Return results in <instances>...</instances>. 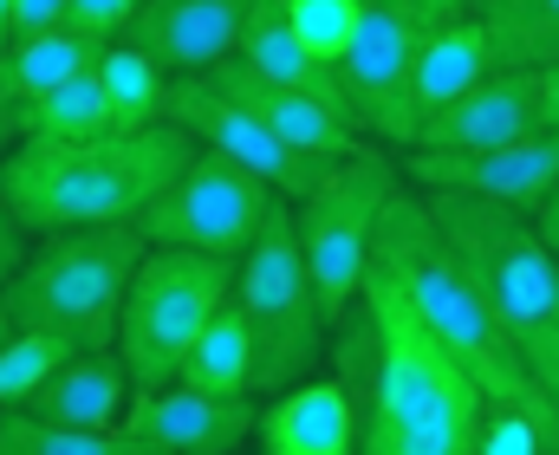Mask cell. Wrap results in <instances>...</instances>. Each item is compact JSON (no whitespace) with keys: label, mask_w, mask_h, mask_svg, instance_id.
<instances>
[{"label":"cell","mask_w":559,"mask_h":455,"mask_svg":"<svg viewBox=\"0 0 559 455\" xmlns=\"http://www.w3.org/2000/svg\"><path fill=\"white\" fill-rule=\"evenodd\" d=\"M371 267L404 294V306L417 312V325L455 358V371L481 391V404H508V410H527L540 430H547V443L559 455V410L554 397L527 378V364L514 358V345L501 338V325H495V312L481 306L475 294V280H468V267L449 254V241L436 235V221H429V208H423V195L404 182L391 202H384V215H378V235H371Z\"/></svg>","instance_id":"cell-1"},{"label":"cell","mask_w":559,"mask_h":455,"mask_svg":"<svg viewBox=\"0 0 559 455\" xmlns=\"http://www.w3.org/2000/svg\"><path fill=\"white\" fill-rule=\"evenodd\" d=\"M195 151L176 124H150L124 137H85V144H46L13 137L0 144V208L13 228L66 235V228H124L150 208V195L182 169Z\"/></svg>","instance_id":"cell-2"},{"label":"cell","mask_w":559,"mask_h":455,"mask_svg":"<svg viewBox=\"0 0 559 455\" xmlns=\"http://www.w3.org/2000/svg\"><path fill=\"white\" fill-rule=\"evenodd\" d=\"M365 306L378 325V378L358 410V455H468L481 423V391L455 371V358L417 325L404 294L371 267Z\"/></svg>","instance_id":"cell-3"},{"label":"cell","mask_w":559,"mask_h":455,"mask_svg":"<svg viewBox=\"0 0 559 455\" xmlns=\"http://www.w3.org/2000/svg\"><path fill=\"white\" fill-rule=\"evenodd\" d=\"M417 195L436 221V235L449 241V254L468 267L481 306L501 325V338L514 345L527 378L559 410V261L547 254L540 228L527 215L475 202V195H449V189H417Z\"/></svg>","instance_id":"cell-4"},{"label":"cell","mask_w":559,"mask_h":455,"mask_svg":"<svg viewBox=\"0 0 559 455\" xmlns=\"http://www.w3.org/2000/svg\"><path fill=\"white\" fill-rule=\"evenodd\" d=\"M138 228H66V235H33L26 261L0 280V300L13 332H52L72 351H98L118 338V306L143 261Z\"/></svg>","instance_id":"cell-5"},{"label":"cell","mask_w":559,"mask_h":455,"mask_svg":"<svg viewBox=\"0 0 559 455\" xmlns=\"http://www.w3.org/2000/svg\"><path fill=\"white\" fill-rule=\"evenodd\" d=\"M397 189H404L397 151L365 137L352 156L325 163V176L299 202H286L293 208V241H299V261H306V280H312V300H319L325 325L338 312H352L358 294H365L371 235H378V215Z\"/></svg>","instance_id":"cell-6"},{"label":"cell","mask_w":559,"mask_h":455,"mask_svg":"<svg viewBox=\"0 0 559 455\" xmlns=\"http://www.w3.org/2000/svg\"><path fill=\"white\" fill-rule=\"evenodd\" d=\"M228 300L241 306V319H248L254 391L261 397H274V391L312 378L325 364V319H319V300H312V280H306L286 202L261 221V235L235 261V294Z\"/></svg>","instance_id":"cell-7"},{"label":"cell","mask_w":559,"mask_h":455,"mask_svg":"<svg viewBox=\"0 0 559 455\" xmlns=\"http://www.w3.org/2000/svg\"><path fill=\"white\" fill-rule=\"evenodd\" d=\"M228 294H235V261L195 254V248H143L124 306H118V338H111L131 384L138 391L169 384L182 351L195 345V332L215 319V306Z\"/></svg>","instance_id":"cell-8"},{"label":"cell","mask_w":559,"mask_h":455,"mask_svg":"<svg viewBox=\"0 0 559 455\" xmlns=\"http://www.w3.org/2000/svg\"><path fill=\"white\" fill-rule=\"evenodd\" d=\"M274 208H280V195L261 176H248L241 163H228V156L195 144V151L182 156V169L150 195V208L131 228L150 248H195V254L241 261L248 241L261 235V221Z\"/></svg>","instance_id":"cell-9"},{"label":"cell","mask_w":559,"mask_h":455,"mask_svg":"<svg viewBox=\"0 0 559 455\" xmlns=\"http://www.w3.org/2000/svg\"><path fill=\"white\" fill-rule=\"evenodd\" d=\"M423 39H429V20L411 0H365L338 65H332L358 137H371L384 151H411V137H417L411 72H417Z\"/></svg>","instance_id":"cell-10"},{"label":"cell","mask_w":559,"mask_h":455,"mask_svg":"<svg viewBox=\"0 0 559 455\" xmlns=\"http://www.w3.org/2000/svg\"><path fill=\"white\" fill-rule=\"evenodd\" d=\"M397 176L411 189H449L475 195L514 215H540V202L559 189V131H534L495 151H397Z\"/></svg>","instance_id":"cell-11"},{"label":"cell","mask_w":559,"mask_h":455,"mask_svg":"<svg viewBox=\"0 0 559 455\" xmlns=\"http://www.w3.org/2000/svg\"><path fill=\"white\" fill-rule=\"evenodd\" d=\"M163 124H176V131H182L189 144H202V151L241 163L248 176H261V182L274 189L280 202H299V195L325 176V163L293 156L267 124H254V118H248L235 98H222L209 79H169V85H163Z\"/></svg>","instance_id":"cell-12"},{"label":"cell","mask_w":559,"mask_h":455,"mask_svg":"<svg viewBox=\"0 0 559 455\" xmlns=\"http://www.w3.org/2000/svg\"><path fill=\"white\" fill-rule=\"evenodd\" d=\"M254 397H209L189 384L138 391L118 436L131 455H241L254 443Z\"/></svg>","instance_id":"cell-13"},{"label":"cell","mask_w":559,"mask_h":455,"mask_svg":"<svg viewBox=\"0 0 559 455\" xmlns=\"http://www.w3.org/2000/svg\"><path fill=\"white\" fill-rule=\"evenodd\" d=\"M248 0H143L124 20V46L143 52L163 79H202L235 52Z\"/></svg>","instance_id":"cell-14"},{"label":"cell","mask_w":559,"mask_h":455,"mask_svg":"<svg viewBox=\"0 0 559 455\" xmlns=\"http://www.w3.org/2000/svg\"><path fill=\"white\" fill-rule=\"evenodd\" d=\"M540 131V72H488L455 105L429 111L411 151H495Z\"/></svg>","instance_id":"cell-15"},{"label":"cell","mask_w":559,"mask_h":455,"mask_svg":"<svg viewBox=\"0 0 559 455\" xmlns=\"http://www.w3.org/2000/svg\"><path fill=\"white\" fill-rule=\"evenodd\" d=\"M131 397H138V384H131L124 358H118L111 345H98V351H72V358H59V364L20 397V410H26V417H46V423H66V430L118 436Z\"/></svg>","instance_id":"cell-16"},{"label":"cell","mask_w":559,"mask_h":455,"mask_svg":"<svg viewBox=\"0 0 559 455\" xmlns=\"http://www.w3.org/2000/svg\"><path fill=\"white\" fill-rule=\"evenodd\" d=\"M222 98H235L254 124H267L280 144L293 156H312V163H338V156H352L365 137L345 124V118H332L325 105H312V98H299V92H286V85H267L261 72H248L241 59H222L215 72H202Z\"/></svg>","instance_id":"cell-17"},{"label":"cell","mask_w":559,"mask_h":455,"mask_svg":"<svg viewBox=\"0 0 559 455\" xmlns=\"http://www.w3.org/2000/svg\"><path fill=\"white\" fill-rule=\"evenodd\" d=\"M254 450L261 455H358V410L332 378H299L254 410Z\"/></svg>","instance_id":"cell-18"},{"label":"cell","mask_w":559,"mask_h":455,"mask_svg":"<svg viewBox=\"0 0 559 455\" xmlns=\"http://www.w3.org/2000/svg\"><path fill=\"white\" fill-rule=\"evenodd\" d=\"M488 72H495V46H488V33H481L468 13L429 26V39H423V52H417V72H411V111H417V124L429 111L455 105V98H462L468 85H481Z\"/></svg>","instance_id":"cell-19"},{"label":"cell","mask_w":559,"mask_h":455,"mask_svg":"<svg viewBox=\"0 0 559 455\" xmlns=\"http://www.w3.org/2000/svg\"><path fill=\"white\" fill-rule=\"evenodd\" d=\"M105 39L79 33V26H46V33H26V39H7L0 46V85H7V105L20 118V105H33L39 92L79 79L92 59H98Z\"/></svg>","instance_id":"cell-20"},{"label":"cell","mask_w":559,"mask_h":455,"mask_svg":"<svg viewBox=\"0 0 559 455\" xmlns=\"http://www.w3.org/2000/svg\"><path fill=\"white\" fill-rule=\"evenodd\" d=\"M169 384H189V391H209V397H254V345H248L241 306L235 300L215 306V319L195 332V345L182 351Z\"/></svg>","instance_id":"cell-21"},{"label":"cell","mask_w":559,"mask_h":455,"mask_svg":"<svg viewBox=\"0 0 559 455\" xmlns=\"http://www.w3.org/2000/svg\"><path fill=\"white\" fill-rule=\"evenodd\" d=\"M462 13L488 33L495 72H540L559 59V0H468Z\"/></svg>","instance_id":"cell-22"},{"label":"cell","mask_w":559,"mask_h":455,"mask_svg":"<svg viewBox=\"0 0 559 455\" xmlns=\"http://www.w3.org/2000/svg\"><path fill=\"white\" fill-rule=\"evenodd\" d=\"M13 137H46V144H85V137H118L111 131V111H105V92L92 79V65L52 92H39L33 105H20L13 118Z\"/></svg>","instance_id":"cell-23"},{"label":"cell","mask_w":559,"mask_h":455,"mask_svg":"<svg viewBox=\"0 0 559 455\" xmlns=\"http://www.w3.org/2000/svg\"><path fill=\"white\" fill-rule=\"evenodd\" d=\"M92 79H98V92H105V111H111V131H118V137L163 124V85H169V79H163L143 52H131L124 39H105V46H98Z\"/></svg>","instance_id":"cell-24"},{"label":"cell","mask_w":559,"mask_h":455,"mask_svg":"<svg viewBox=\"0 0 559 455\" xmlns=\"http://www.w3.org/2000/svg\"><path fill=\"white\" fill-rule=\"evenodd\" d=\"M0 455H131L124 436H98V430H66L46 417H26L20 404L0 410Z\"/></svg>","instance_id":"cell-25"},{"label":"cell","mask_w":559,"mask_h":455,"mask_svg":"<svg viewBox=\"0 0 559 455\" xmlns=\"http://www.w3.org/2000/svg\"><path fill=\"white\" fill-rule=\"evenodd\" d=\"M358 7H365V0H280L293 39H299L319 65H338L345 39H352V26H358Z\"/></svg>","instance_id":"cell-26"},{"label":"cell","mask_w":559,"mask_h":455,"mask_svg":"<svg viewBox=\"0 0 559 455\" xmlns=\"http://www.w3.org/2000/svg\"><path fill=\"white\" fill-rule=\"evenodd\" d=\"M59 358H72L66 338H52V332H7L0 338V410L20 404Z\"/></svg>","instance_id":"cell-27"},{"label":"cell","mask_w":559,"mask_h":455,"mask_svg":"<svg viewBox=\"0 0 559 455\" xmlns=\"http://www.w3.org/2000/svg\"><path fill=\"white\" fill-rule=\"evenodd\" d=\"M468 455H554V443H547V430H540L527 410L488 404V410H481V423H475Z\"/></svg>","instance_id":"cell-28"},{"label":"cell","mask_w":559,"mask_h":455,"mask_svg":"<svg viewBox=\"0 0 559 455\" xmlns=\"http://www.w3.org/2000/svg\"><path fill=\"white\" fill-rule=\"evenodd\" d=\"M138 7L143 0H72V7H66V26H79V33H92V39H118Z\"/></svg>","instance_id":"cell-29"},{"label":"cell","mask_w":559,"mask_h":455,"mask_svg":"<svg viewBox=\"0 0 559 455\" xmlns=\"http://www.w3.org/2000/svg\"><path fill=\"white\" fill-rule=\"evenodd\" d=\"M66 7H72V0H13V7H7V39L46 33V26H66Z\"/></svg>","instance_id":"cell-30"},{"label":"cell","mask_w":559,"mask_h":455,"mask_svg":"<svg viewBox=\"0 0 559 455\" xmlns=\"http://www.w3.org/2000/svg\"><path fill=\"white\" fill-rule=\"evenodd\" d=\"M540 131H559V59L540 65Z\"/></svg>","instance_id":"cell-31"},{"label":"cell","mask_w":559,"mask_h":455,"mask_svg":"<svg viewBox=\"0 0 559 455\" xmlns=\"http://www.w3.org/2000/svg\"><path fill=\"white\" fill-rule=\"evenodd\" d=\"M534 228H540V241H547V254L559 261V189L540 202V215H534Z\"/></svg>","instance_id":"cell-32"},{"label":"cell","mask_w":559,"mask_h":455,"mask_svg":"<svg viewBox=\"0 0 559 455\" xmlns=\"http://www.w3.org/2000/svg\"><path fill=\"white\" fill-rule=\"evenodd\" d=\"M411 7H417V13L429 20V26H442V20H455V13H462L468 0H411Z\"/></svg>","instance_id":"cell-33"},{"label":"cell","mask_w":559,"mask_h":455,"mask_svg":"<svg viewBox=\"0 0 559 455\" xmlns=\"http://www.w3.org/2000/svg\"><path fill=\"white\" fill-rule=\"evenodd\" d=\"M0 144H13V105H7V85H0Z\"/></svg>","instance_id":"cell-34"},{"label":"cell","mask_w":559,"mask_h":455,"mask_svg":"<svg viewBox=\"0 0 559 455\" xmlns=\"http://www.w3.org/2000/svg\"><path fill=\"white\" fill-rule=\"evenodd\" d=\"M7 7H13V0H0V46H7Z\"/></svg>","instance_id":"cell-35"},{"label":"cell","mask_w":559,"mask_h":455,"mask_svg":"<svg viewBox=\"0 0 559 455\" xmlns=\"http://www.w3.org/2000/svg\"><path fill=\"white\" fill-rule=\"evenodd\" d=\"M7 332H13V319H7V300H0V338H7Z\"/></svg>","instance_id":"cell-36"}]
</instances>
